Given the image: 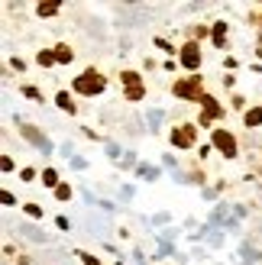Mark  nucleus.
<instances>
[{
	"label": "nucleus",
	"instance_id": "obj_1",
	"mask_svg": "<svg viewBox=\"0 0 262 265\" xmlns=\"http://www.w3.org/2000/svg\"><path fill=\"white\" fill-rule=\"evenodd\" d=\"M75 91H78V94H101V91H104V78H101L97 72H84V75L75 81Z\"/></svg>",
	"mask_w": 262,
	"mask_h": 265
},
{
	"label": "nucleus",
	"instance_id": "obj_2",
	"mask_svg": "<svg viewBox=\"0 0 262 265\" xmlns=\"http://www.w3.org/2000/svg\"><path fill=\"white\" fill-rule=\"evenodd\" d=\"M198 91H201V78H198V75H191L188 81H178V84H175V94H178L181 101H201Z\"/></svg>",
	"mask_w": 262,
	"mask_h": 265
},
{
	"label": "nucleus",
	"instance_id": "obj_3",
	"mask_svg": "<svg viewBox=\"0 0 262 265\" xmlns=\"http://www.w3.org/2000/svg\"><path fill=\"white\" fill-rule=\"evenodd\" d=\"M194 132H198V126H191V123H185V126L172 129V143L178 146V149H191V146H194Z\"/></svg>",
	"mask_w": 262,
	"mask_h": 265
},
{
	"label": "nucleus",
	"instance_id": "obj_4",
	"mask_svg": "<svg viewBox=\"0 0 262 265\" xmlns=\"http://www.w3.org/2000/svg\"><path fill=\"white\" fill-rule=\"evenodd\" d=\"M214 146L220 149V152H223L226 158H233V155H237V139H233L226 129H214Z\"/></svg>",
	"mask_w": 262,
	"mask_h": 265
},
{
	"label": "nucleus",
	"instance_id": "obj_5",
	"mask_svg": "<svg viewBox=\"0 0 262 265\" xmlns=\"http://www.w3.org/2000/svg\"><path fill=\"white\" fill-rule=\"evenodd\" d=\"M201 104H204V113H201V120H198L201 126H207V123H211V120L223 117V107H220V104L214 101V97H207V94H204V97H201Z\"/></svg>",
	"mask_w": 262,
	"mask_h": 265
},
{
	"label": "nucleus",
	"instance_id": "obj_6",
	"mask_svg": "<svg viewBox=\"0 0 262 265\" xmlns=\"http://www.w3.org/2000/svg\"><path fill=\"white\" fill-rule=\"evenodd\" d=\"M181 65H185L188 72H194V68L201 65V49H198V42H188V46L181 49Z\"/></svg>",
	"mask_w": 262,
	"mask_h": 265
},
{
	"label": "nucleus",
	"instance_id": "obj_7",
	"mask_svg": "<svg viewBox=\"0 0 262 265\" xmlns=\"http://www.w3.org/2000/svg\"><path fill=\"white\" fill-rule=\"evenodd\" d=\"M20 132H23V136H26V139H29V143H32V146L46 149V152H49V149H52V146H49V139H46V136H42V132H36V129H32V126H20Z\"/></svg>",
	"mask_w": 262,
	"mask_h": 265
},
{
	"label": "nucleus",
	"instance_id": "obj_8",
	"mask_svg": "<svg viewBox=\"0 0 262 265\" xmlns=\"http://www.w3.org/2000/svg\"><path fill=\"white\" fill-rule=\"evenodd\" d=\"M55 104H58V107H62V110L75 113V101H72V97H68V91H62V94H58V97H55Z\"/></svg>",
	"mask_w": 262,
	"mask_h": 265
},
{
	"label": "nucleus",
	"instance_id": "obj_9",
	"mask_svg": "<svg viewBox=\"0 0 262 265\" xmlns=\"http://www.w3.org/2000/svg\"><path fill=\"white\" fill-rule=\"evenodd\" d=\"M120 78H123L126 91H133V87H143V84H139V75H136V72H123V75H120Z\"/></svg>",
	"mask_w": 262,
	"mask_h": 265
},
{
	"label": "nucleus",
	"instance_id": "obj_10",
	"mask_svg": "<svg viewBox=\"0 0 262 265\" xmlns=\"http://www.w3.org/2000/svg\"><path fill=\"white\" fill-rule=\"evenodd\" d=\"M259 123H262V107H252L246 113V126H259Z\"/></svg>",
	"mask_w": 262,
	"mask_h": 265
},
{
	"label": "nucleus",
	"instance_id": "obj_11",
	"mask_svg": "<svg viewBox=\"0 0 262 265\" xmlns=\"http://www.w3.org/2000/svg\"><path fill=\"white\" fill-rule=\"evenodd\" d=\"M55 58L62 61V65H68V61H72L75 55H72V49H68V46H58V49H55Z\"/></svg>",
	"mask_w": 262,
	"mask_h": 265
},
{
	"label": "nucleus",
	"instance_id": "obj_12",
	"mask_svg": "<svg viewBox=\"0 0 262 265\" xmlns=\"http://www.w3.org/2000/svg\"><path fill=\"white\" fill-rule=\"evenodd\" d=\"M36 13H39V16H55V13H58V4H39Z\"/></svg>",
	"mask_w": 262,
	"mask_h": 265
},
{
	"label": "nucleus",
	"instance_id": "obj_13",
	"mask_svg": "<svg viewBox=\"0 0 262 265\" xmlns=\"http://www.w3.org/2000/svg\"><path fill=\"white\" fill-rule=\"evenodd\" d=\"M223 39H226V23H217L214 26V42H217V46H223Z\"/></svg>",
	"mask_w": 262,
	"mask_h": 265
},
{
	"label": "nucleus",
	"instance_id": "obj_14",
	"mask_svg": "<svg viewBox=\"0 0 262 265\" xmlns=\"http://www.w3.org/2000/svg\"><path fill=\"white\" fill-rule=\"evenodd\" d=\"M42 184H49V188H55V184H58V175L52 172V169H46V172H42Z\"/></svg>",
	"mask_w": 262,
	"mask_h": 265
},
{
	"label": "nucleus",
	"instance_id": "obj_15",
	"mask_svg": "<svg viewBox=\"0 0 262 265\" xmlns=\"http://www.w3.org/2000/svg\"><path fill=\"white\" fill-rule=\"evenodd\" d=\"M36 61H39V65H55L58 58H55V52H39V58H36Z\"/></svg>",
	"mask_w": 262,
	"mask_h": 265
},
{
	"label": "nucleus",
	"instance_id": "obj_16",
	"mask_svg": "<svg viewBox=\"0 0 262 265\" xmlns=\"http://www.w3.org/2000/svg\"><path fill=\"white\" fill-rule=\"evenodd\" d=\"M55 197H58V201H68V197H72V188H68V184H58V188H55Z\"/></svg>",
	"mask_w": 262,
	"mask_h": 265
},
{
	"label": "nucleus",
	"instance_id": "obj_17",
	"mask_svg": "<svg viewBox=\"0 0 262 265\" xmlns=\"http://www.w3.org/2000/svg\"><path fill=\"white\" fill-rule=\"evenodd\" d=\"M146 87H133V91H126V101H143Z\"/></svg>",
	"mask_w": 262,
	"mask_h": 265
},
{
	"label": "nucleus",
	"instance_id": "obj_18",
	"mask_svg": "<svg viewBox=\"0 0 262 265\" xmlns=\"http://www.w3.org/2000/svg\"><path fill=\"white\" fill-rule=\"evenodd\" d=\"M26 214H29V217H36V220H39V217H42V207H39V204H26Z\"/></svg>",
	"mask_w": 262,
	"mask_h": 265
},
{
	"label": "nucleus",
	"instance_id": "obj_19",
	"mask_svg": "<svg viewBox=\"0 0 262 265\" xmlns=\"http://www.w3.org/2000/svg\"><path fill=\"white\" fill-rule=\"evenodd\" d=\"M78 255H81V262H84V265H101L97 259H94V255H87V252H78Z\"/></svg>",
	"mask_w": 262,
	"mask_h": 265
},
{
	"label": "nucleus",
	"instance_id": "obj_20",
	"mask_svg": "<svg viewBox=\"0 0 262 265\" xmlns=\"http://www.w3.org/2000/svg\"><path fill=\"white\" fill-rule=\"evenodd\" d=\"M23 94H26V97H32V101H39V97H42L36 87H23Z\"/></svg>",
	"mask_w": 262,
	"mask_h": 265
}]
</instances>
